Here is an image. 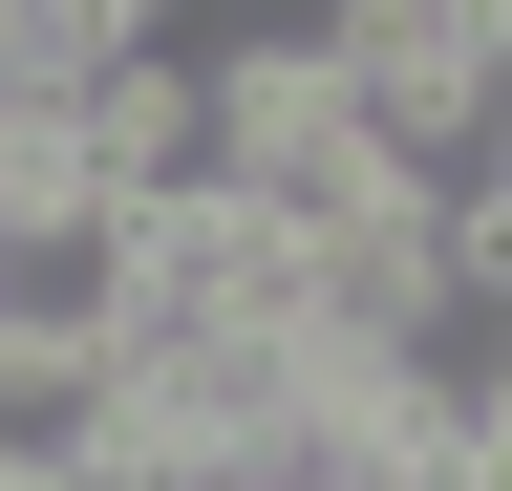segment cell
Returning a JSON list of instances; mask_svg holds the SVG:
<instances>
[{"mask_svg":"<svg viewBox=\"0 0 512 491\" xmlns=\"http://www.w3.org/2000/svg\"><path fill=\"white\" fill-rule=\"evenodd\" d=\"M86 171L107 193H171V171H214V43H107L86 65Z\"/></svg>","mask_w":512,"mask_h":491,"instance_id":"3957f363","label":"cell"},{"mask_svg":"<svg viewBox=\"0 0 512 491\" xmlns=\"http://www.w3.org/2000/svg\"><path fill=\"white\" fill-rule=\"evenodd\" d=\"M214 171L235 193H278V214H363L384 193V107H363V65H342V22L320 0H278V22H214Z\"/></svg>","mask_w":512,"mask_h":491,"instance_id":"6da1fadb","label":"cell"},{"mask_svg":"<svg viewBox=\"0 0 512 491\" xmlns=\"http://www.w3.org/2000/svg\"><path fill=\"white\" fill-rule=\"evenodd\" d=\"M235 321H299V214L235 193V171L128 193V299H107V342L171 363V342H235Z\"/></svg>","mask_w":512,"mask_h":491,"instance_id":"7a4b0ae2","label":"cell"}]
</instances>
